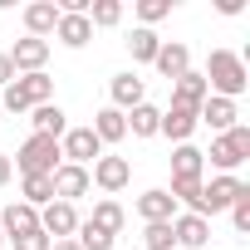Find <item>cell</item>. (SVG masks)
Here are the masks:
<instances>
[{"label":"cell","mask_w":250,"mask_h":250,"mask_svg":"<svg viewBox=\"0 0 250 250\" xmlns=\"http://www.w3.org/2000/svg\"><path fill=\"white\" fill-rule=\"evenodd\" d=\"M206 88L216 93V98H240L245 88H250V69H245V59L240 54H230V49H211V59H206Z\"/></svg>","instance_id":"obj_1"},{"label":"cell","mask_w":250,"mask_h":250,"mask_svg":"<svg viewBox=\"0 0 250 250\" xmlns=\"http://www.w3.org/2000/svg\"><path fill=\"white\" fill-rule=\"evenodd\" d=\"M10 162H15L20 177H54V167L64 162V152H59V138H40V133H30L25 147H20Z\"/></svg>","instance_id":"obj_2"},{"label":"cell","mask_w":250,"mask_h":250,"mask_svg":"<svg viewBox=\"0 0 250 250\" xmlns=\"http://www.w3.org/2000/svg\"><path fill=\"white\" fill-rule=\"evenodd\" d=\"M40 103H54V79L49 74H20L5 93H0V108L5 113H30Z\"/></svg>","instance_id":"obj_3"},{"label":"cell","mask_w":250,"mask_h":250,"mask_svg":"<svg viewBox=\"0 0 250 250\" xmlns=\"http://www.w3.org/2000/svg\"><path fill=\"white\" fill-rule=\"evenodd\" d=\"M240 177H226V172H216L211 182H201V191H196V201H191V216H201V221H211L216 211H230V201L240 196Z\"/></svg>","instance_id":"obj_4"},{"label":"cell","mask_w":250,"mask_h":250,"mask_svg":"<svg viewBox=\"0 0 250 250\" xmlns=\"http://www.w3.org/2000/svg\"><path fill=\"white\" fill-rule=\"evenodd\" d=\"M206 157H211V167H216V172L235 177V167L250 157V128H245V123H235L230 133H221V138L211 143V152H206Z\"/></svg>","instance_id":"obj_5"},{"label":"cell","mask_w":250,"mask_h":250,"mask_svg":"<svg viewBox=\"0 0 250 250\" xmlns=\"http://www.w3.org/2000/svg\"><path fill=\"white\" fill-rule=\"evenodd\" d=\"M59 152H64V162L88 167V162H98V157H103V143L93 138V128H69V133L59 138Z\"/></svg>","instance_id":"obj_6"},{"label":"cell","mask_w":250,"mask_h":250,"mask_svg":"<svg viewBox=\"0 0 250 250\" xmlns=\"http://www.w3.org/2000/svg\"><path fill=\"white\" fill-rule=\"evenodd\" d=\"M88 182L103 187V191H123V187L133 182V162H128V157H108V152H103V157L88 167Z\"/></svg>","instance_id":"obj_7"},{"label":"cell","mask_w":250,"mask_h":250,"mask_svg":"<svg viewBox=\"0 0 250 250\" xmlns=\"http://www.w3.org/2000/svg\"><path fill=\"white\" fill-rule=\"evenodd\" d=\"M40 230H44L49 240H74V230H79V211H74L69 201H49V206L40 211Z\"/></svg>","instance_id":"obj_8"},{"label":"cell","mask_w":250,"mask_h":250,"mask_svg":"<svg viewBox=\"0 0 250 250\" xmlns=\"http://www.w3.org/2000/svg\"><path fill=\"white\" fill-rule=\"evenodd\" d=\"M44 59H49V40H15L10 44V64H15V79L20 74H44Z\"/></svg>","instance_id":"obj_9"},{"label":"cell","mask_w":250,"mask_h":250,"mask_svg":"<svg viewBox=\"0 0 250 250\" xmlns=\"http://www.w3.org/2000/svg\"><path fill=\"white\" fill-rule=\"evenodd\" d=\"M49 182H54V201H69V206L93 187V182H88V167H74V162H59Z\"/></svg>","instance_id":"obj_10"},{"label":"cell","mask_w":250,"mask_h":250,"mask_svg":"<svg viewBox=\"0 0 250 250\" xmlns=\"http://www.w3.org/2000/svg\"><path fill=\"white\" fill-rule=\"evenodd\" d=\"M172 235H177L182 250H201V245H211V221H201L191 211H177L172 216Z\"/></svg>","instance_id":"obj_11"},{"label":"cell","mask_w":250,"mask_h":250,"mask_svg":"<svg viewBox=\"0 0 250 250\" xmlns=\"http://www.w3.org/2000/svg\"><path fill=\"white\" fill-rule=\"evenodd\" d=\"M196 123H206V128H216V138H221V133H230L235 123H240V108H235L230 98H216V93H211V98H206V103L196 108Z\"/></svg>","instance_id":"obj_12"},{"label":"cell","mask_w":250,"mask_h":250,"mask_svg":"<svg viewBox=\"0 0 250 250\" xmlns=\"http://www.w3.org/2000/svg\"><path fill=\"white\" fill-rule=\"evenodd\" d=\"M152 64H157V74H162L167 83H177V79L191 69V49H187L182 40H162V49H157V59H152Z\"/></svg>","instance_id":"obj_13"},{"label":"cell","mask_w":250,"mask_h":250,"mask_svg":"<svg viewBox=\"0 0 250 250\" xmlns=\"http://www.w3.org/2000/svg\"><path fill=\"white\" fill-rule=\"evenodd\" d=\"M157 133H162V138H172V143L182 147V143L196 133V108H182V103H172V108L162 113V123H157Z\"/></svg>","instance_id":"obj_14"},{"label":"cell","mask_w":250,"mask_h":250,"mask_svg":"<svg viewBox=\"0 0 250 250\" xmlns=\"http://www.w3.org/2000/svg\"><path fill=\"white\" fill-rule=\"evenodd\" d=\"M25 230H40V211L25 206V201H10L5 211H0V235L15 240V235H25Z\"/></svg>","instance_id":"obj_15"},{"label":"cell","mask_w":250,"mask_h":250,"mask_svg":"<svg viewBox=\"0 0 250 250\" xmlns=\"http://www.w3.org/2000/svg\"><path fill=\"white\" fill-rule=\"evenodd\" d=\"M201 177H206V152L191 147V143H182L172 152V182H201Z\"/></svg>","instance_id":"obj_16"},{"label":"cell","mask_w":250,"mask_h":250,"mask_svg":"<svg viewBox=\"0 0 250 250\" xmlns=\"http://www.w3.org/2000/svg\"><path fill=\"white\" fill-rule=\"evenodd\" d=\"M54 25H59V5H54V0H35V5H25V30H30V40H49Z\"/></svg>","instance_id":"obj_17"},{"label":"cell","mask_w":250,"mask_h":250,"mask_svg":"<svg viewBox=\"0 0 250 250\" xmlns=\"http://www.w3.org/2000/svg\"><path fill=\"white\" fill-rule=\"evenodd\" d=\"M108 93H113V108H118V113H133L138 103H147V98H143V79H138V74H113Z\"/></svg>","instance_id":"obj_18"},{"label":"cell","mask_w":250,"mask_h":250,"mask_svg":"<svg viewBox=\"0 0 250 250\" xmlns=\"http://www.w3.org/2000/svg\"><path fill=\"white\" fill-rule=\"evenodd\" d=\"M54 40H59L64 49H83V44L93 40V25H88V15H59V25H54Z\"/></svg>","instance_id":"obj_19"},{"label":"cell","mask_w":250,"mask_h":250,"mask_svg":"<svg viewBox=\"0 0 250 250\" xmlns=\"http://www.w3.org/2000/svg\"><path fill=\"white\" fill-rule=\"evenodd\" d=\"M211 98V88H206V79L196 74V69H187L177 83H172V103H182V108H201Z\"/></svg>","instance_id":"obj_20"},{"label":"cell","mask_w":250,"mask_h":250,"mask_svg":"<svg viewBox=\"0 0 250 250\" xmlns=\"http://www.w3.org/2000/svg\"><path fill=\"white\" fill-rule=\"evenodd\" d=\"M138 216H143L147 226H157V221H172V216H177V201H172L162 187H152V191H143V196H138Z\"/></svg>","instance_id":"obj_21"},{"label":"cell","mask_w":250,"mask_h":250,"mask_svg":"<svg viewBox=\"0 0 250 250\" xmlns=\"http://www.w3.org/2000/svg\"><path fill=\"white\" fill-rule=\"evenodd\" d=\"M93 138L108 147V143H123V138H128V118H123L118 108H98L93 113Z\"/></svg>","instance_id":"obj_22"},{"label":"cell","mask_w":250,"mask_h":250,"mask_svg":"<svg viewBox=\"0 0 250 250\" xmlns=\"http://www.w3.org/2000/svg\"><path fill=\"white\" fill-rule=\"evenodd\" d=\"M30 113H35L30 123H35L40 138H64V133H69V123H64V108H59V103H40V108H30Z\"/></svg>","instance_id":"obj_23"},{"label":"cell","mask_w":250,"mask_h":250,"mask_svg":"<svg viewBox=\"0 0 250 250\" xmlns=\"http://www.w3.org/2000/svg\"><path fill=\"white\" fill-rule=\"evenodd\" d=\"M88 226H98V230H108V235L118 240V230L128 226V211H123V206H118L113 196H103V201L93 206V216H88Z\"/></svg>","instance_id":"obj_24"},{"label":"cell","mask_w":250,"mask_h":250,"mask_svg":"<svg viewBox=\"0 0 250 250\" xmlns=\"http://www.w3.org/2000/svg\"><path fill=\"white\" fill-rule=\"evenodd\" d=\"M123 118H128V133H133V138H157L162 108H152V103H138L133 113H123Z\"/></svg>","instance_id":"obj_25"},{"label":"cell","mask_w":250,"mask_h":250,"mask_svg":"<svg viewBox=\"0 0 250 250\" xmlns=\"http://www.w3.org/2000/svg\"><path fill=\"white\" fill-rule=\"evenodd\" d=\"M157 49H162V40H157V30H133L128 35V54H133V64H152L157 59Z\"/></svg>","instance_id":"obj_26"},{"label":"cell","mask_w":250,"mask_h":250,"mask_svg":"<svg viewBox=\"0 0 250 250\" xmlns=\"http://www.w3.org/2000/svg\"><path fill=\"white\" fill-rule=\"evenodd\" d=\"M20 201L35 206V211H44V206L54 201V182H49V177H20Z\"/></svg>","instance_id":"obj_27"},{"label":"cell","mask_w":250,"mask_h":250,"mask_svg":"<svg viewBox=\"0 0 250 250\" xmlns=\"http://www.w3.org/2000/svg\"><path fill=\"white\" fill-rule=\"evenodd\" d=\"M123 20V5H118V0H93V5H88V25L93 30H113Z\"/></svg>","instance_id":"obj_28"},{"label":"cell","mask_w":250,"mask_h":250,"mask_svg":"<svg viewBox=\"0 0 250 250\" xmlns=\"http://www.w3.org/2000/svg\"><path fill=\"white\" fill-rule=\"evenodd\" d=\"M74 240H79V250H113V245H118L108 230H98V226H88V221H79Z\"/></svg>","instance_id":"obj_29"},{"label":"cell","mask_w":250,"mask_h":250,"mask_svg":"<svg viewBox=\"0 0 250 250\" xmlns=\"http://www.w3.org/2000/svg\"><path fill=\"white\" fill-rule=\"evenodd\" d=\"M143 245H147V250H177V235H172V221H157V226H143Z\"/></svg>","instance_id":"obj_30"},{"label":"cell","mask_w":250,"mask_h":250,"mask_svg":"<svg viewBox=\"0 0 250 250\" xmlns=\"http://www.w3.org/2000/svg\"><path fill=\"white\" fill-rule=\"evenodd\" d=\"M172 15V0H138V20H143V30H152L157 20H167Z\"/></svg>","instance_id":"obj_31"},{"label":"cell","mask_w":250,"mask_h":250,"mask_svg":"<svg viewBox=\"0 0 250 250\" xmlns=\"http://www.w3.org/2000/svg\"><path fill=\"white\" fill-rule=\"evenodd\" d=\"M230 226H235L240 235L250 230V187H240V196L230 201Z\"/></svg>","instance_id":"obj_32"},{"label":"cell","mask_w":250,"mask_h":250,"mask_svg":"<svg viewBox=\"0 0 250 250\" xmlns=\"http://www.w3.org/2000/svg\"><path fill=\"white\" fill-rule=\"evenodd\" d=\"M10 245H15V250H49V245H54V240H49V235H44V230H25V235H15V240H10Z\"/></svg>","instance_id":"obj_33"},{"label":"cell","mask_w":250,"mask_h":250,"mask_svg":"<svg viewBox=\"0 0 250 250\" xmlns=\"http://www.w3.org/2000/svg\"><path fill=\"white\" fill-rule=\"evenodd\" d=\"M15 83V64H10V54H0V88H10Z\"/></svg>","instance_id":"obj_34"},{"label":"cell","mask_w":250,"mask_h":250,"mask_svg":"<svg viewBox=\"0 0 250 250\" xmlns=\"http://www.w3.org/2000/svg\"><path fill=\"white\" fill-rule=\"evenodd\" d=\"M216 10H221V15H240V10H245V0H216Z\"/></svg>","instance_id":"obj_35"},{"label":"cell","mask_w":250,"mask_h":250,"mask_svg":"<svg viewBox=\"0 0 250 250\" xmlns=\"http://www.w3.org/2000/svg\"><path fill=\"white\" fill-rule=\"evenodd\" d=\"M10 177H15V162H10V157H5V152H0V187H5V182H10Z\"/></svg>","instance_id":"obj_36"},{"label":"cell","mask_w":250,"mask_h":250,"mask_svg":"<svg viewBox=\"0 0 250 250\" xmlns=\"http://www.w3.org/2000/svg\"><path fill=\"white\" fill-rule=\"evenodd\" d=\"M49 250H79V240H54Z\"/></svg>","instance_id":"obj_37"},{"label":"cell","mask_w":250,"mask_h":250,"mask_svg":"<svg viewBox=\"0 0 250 250\" xmlns=\"http://www.w3.org/2000/svg\"><path fill=\"white\" fill-rule=\"evenodd\" d=\"M0 245H5V235H0Z\"/></svg>","instance_id":"obj_38"}]
</instances>
